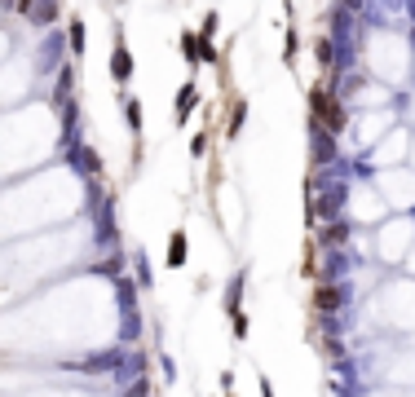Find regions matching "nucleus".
<instances>
[{"instance_id": "obj_1", "label": "nucleus", "mask_w": 415, "mask_h": 397, "mask_svg": "<svg viewBox=\"0 0 415 397\" xmlns=\"http://www.w3.org/2000/svg\"><path fill=\"white\" fill-rule=\"evenodd\" d=\"M310 111H314V119H319V124H327V132H340V124H345L340 102L332 98V93H323V89L310 93Z\"/></svg>"}, {"instance_id": "obj_2", "label": "nucleus", "mask_w": 415, "mask_h": 397, "mask_svg": "<svg viewBox=\"0 0 415 397\" xmlns=\"http://www.w3.org/2000/svg\"><path fill=\"white\" fill-rule=\"evenodd\" d=\"M111 71H115V80H128L133 76V58H128V49H124V40L115 44V58H111Z\"/></svg>"}, {"instance_id": "obj_3", "label": "nucleus", "mask_w": 415, "mask_h": 397, "mask_svg": "<svg viewBox=\"0 0 415 397\" xmlns=\"http://www.w3.org/2000/svg\"><path fill=\"white\" fill-rule=\"evenodd\" d=\"M58 18V0H35L31 5V22H53Z\"/></svg>"}, {"instance_id": "obj_4", "label": "nucleus", "mask_w": 415, "mask_h": 397, "mask_svg": "<svg viewBox=\"0 0 415 397\" xmlns=\"http://www.w3.org/2000/svg\"><path fill=\"white\" fill-rule=\"evenodd\" d=\"M314 300H319L323 314H332V309H336V292H332V287H319V296H314Z\"/></svg>"}, {"instance_id": "obj_5", "label": "nucleus", "mask_w": 415, "mask_h": 397, "mask_svg": "<svg viewBox=\"0 0 415 397\" xmlns=\"http://www.w3.org/2000/svg\"><path fill=\"white\" fill-rule=\"evenodd\" d=\"M71 49H76V53H84V22H80V18L71 22Z\"/></svg>"}, {"instance_id": "obj_6", "label": "nucleus", "mask_w": 415, "mask_h": 397, "mask_svg": "<svg viewBox=\"0 0 415 397\" xmlns=\"http://www.w3.org/2000/svg\"><path fill=\"white\" fill-rule=\"evenodd\" d=\"M194 106V84H186V89H181V115H186Z\"/></svg>"}, {"instance_id": "obj_7", "label": "nucleus", "mask_w": 415, "mask_h": 397, "mask_svg": "<svg viewBox=\"0 0 415 397\" xmlns=\"http://www.w3.org/2000/svg\"><path fill=\"white\" fill-rule=\"evenodd\" d=\"M124 111H128V124H133V128H142V111H137V102H128Z\"/></svg>"}, {"instance_id": "obj_8", "label": "nucleus", "mask_w": 415, "mask_h": 397, "mask_svg": "<svg viewBox=\"0 0 415 397\" xmlns=\"http://www.w3.org/2000/svg\"><path fill=\"white\" fill-rule=\"evenodd\" d=\"M319 62L332 67V44H327V40H319Z\"/></svg>"}, {"instance_id": "obj_9", "label": "nucleus", "mask_w": 415, "mask_h": 397, "mask_svg": "<svg viewBox=\"0 0 415 397\" xmlns=\"http://www.w3.org/2000/svg\"><path fill=\"white\" fill-rule=\"evenodd\" d=\"M212 31H217V14H208V18L199 22V35H212Z\"/></svg>"}, {"instance_id": "obj_10", "label": "nucleus", "mask_w": 415, "mask_h": 397, "mask_svg": "<svg viewBox=\"0 0 415 397\" xmlns=\"http://www.w3.org/2000/svg\"><path fill=\"white\" fill-rule=\"evenodd\" d=\"M31 5H35V0H18V9H22V14H31Z\"/></svg>"}]
</instances>
